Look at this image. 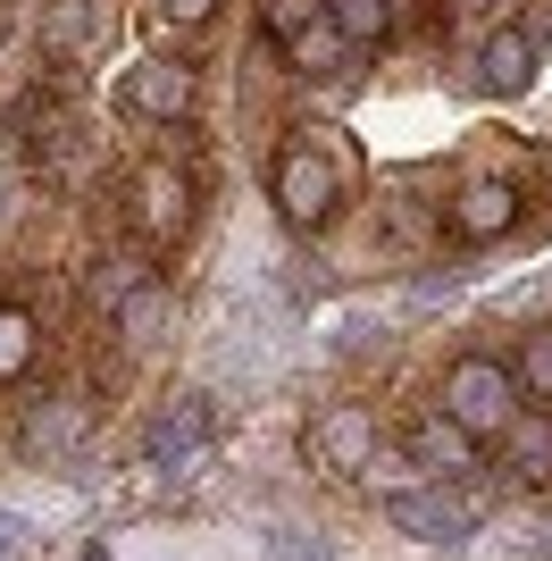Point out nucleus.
I'll return each mask as SVG.
<instances>
[{
  "label": "nucleus",
  "mask_w": 552,
  "mask_h": 561,
  "mask_svg": "<svg viewBox=\"0 0 552 561\" xmlns=\"http://www.w3.org/2000/svg\"><path fill=\"white\" fill-rule=\"evenodd\" d=\"M268 185H276V210L294 227H326L335 202H344V151L335 142H285Z\"/></svg>",
  "instance_id": "nucleus-1"
},
{
  "label": "nucleus",
  "mask_w": 552,
  "mask_h": 561,
  "mask_svg": "<svg viewBox=\"0 0 552 561\" xmlns=\"http://www.w3.org/2000/svg\"><path fill=\"white\" fill-rule=\"evenodd\" d=\"M510 394H519V377H510L503 360H485V352H460L452 369H444V420H452L460 436H503Z\"/></svg>",
  "instance_id": "nucleus-2"
},
{
  "label": "nucleus",
  "mask_w": 552,
  "mask_h": 561,
  "mask_svg": "<svg viewBox=\"0 0 552 561\" xmlns=\"http://www.w3.org/2000/svg\"><path fill=\"white\" fill-rule=\"evenodd\" d=\"M126 210H135V234H142V243H176V234L193 227V185H184V168H168V160L135 168Z\"/></svg>",
  "instance_id": "nucleus-3"
},
{
  "label": "nucleus",
  "mask_w": 552,
  "mask_h": 561,
  "mask_svg": "<svg viewBox=\"0 0 552 561\" xmlns=\"http://www.w3.org/2000/svg\"><path fill=\"white\" fill-rule=\"evenodd\" d=\"M310 461L335 469V478H360L368 461H377V411H360V402H326L319 420H310Z\"/></svg>",
  "instance_id": "nucleus-4"
},
{
  "label": "nucleus",
  "mask_w": 552,
  "mask_h": 561,
  "mask_svg": "<svg viewBox=\"0 0 552 561\" xmlns=\"http://www.w3.org/2000/svg\"><path fill=\"white\" fill-rule=\"evenodd\" d=\"M386 519H393L411 545H460L469 528H478V503H469V494H452V486H402V494L386 503Z\"/></svg>",
  "instance_id": "nucleus-5"
},
{
  "label": "nucleus",
  "mask_w": 552,
  "mask_h": 561,
  "mask_svg": "<svg viewBox=\"0 0 552 561\" xmlns=\"http://www.w3.org/2000/svg\"><path fill=\"white\" fill-rule=\"evenodd\" d=\"M193 93H202V76L184 68V59H142V68L126 76V110L160 117V126H176V117L193 110Z\"/></svg>",
  "instance_id": "nucleus-6"
},
{
  "label": "nucleus",
  "mask_w": 552,
  "mask_h": 561,
  "mask_svg": "<svg viewBox=\"0 0 552 561\" xmlns=\"http://www.w3.org/2000/svg\"><path fill=\"white\" fill-rule=\"evenodd\" d=\"M202 445H209V402L202 394H176L160 411V420H151V436H142V453H151V461H202Z\"/></svg>",
  "instance_id": "nucleus-7"
},
{
  "label": "nucleus",
  "mask_w": 552,
  "mask_h": 561,
  "mask_svg": "<svg viewBox=\"0 0 552 561\" xmlns=\"http://www.w3.org/2000/svg\"><path fill=\"white\" fill-rule=\"evenodd\" d=\"M510 218H519V193H510L503 176H478V185H460V202H452V234H469V243L510 234Z\"/></svg>",
  "instance_id": "nucleus-8"
},
{
  "label": "nucleus",
  "mask_w": 552,
  "mask_h": 561,
  "mask_svg": "<svg viewBox=\"0 0 552 561\" xmlns=\"http://www.w3.org/2000/svg\"><path fill=\"white\" fill-rule=\"evenodd\" d=\"M478 84H485V93H528V84H536V34H528V25L485 34V50H478Z\"/></svg>",
  "instance_id": "nucleus-9"
},
{
  "label": "nucleus",
  "mask_w": 552,
  "mask_h": 561,
  "mask_svg": "<svg viewBox=\"0 0 552 561\" xmlns=\"http://www.w3.org/2000/svg\"><path fill=\"white\" fill-rule=\"evenodd\" d=\"M411 453H418V469H436V478H460V469H478V436H460L444 411H427V420L411 427Z\"/></svg>",
  "instance_id": "nucleus-10"
},
{
  "label": "nucleus",
  "mask_w": 552,
  "mask_h": 561,
  "mask_svg": "<svg viewBox=\"0 0 552 561\" xmlns=\"http://www.w3.org/2000/svg\"><path fill=\"white\" fill-rule=\"evenodd\" d=\"M503 453H510L519 478L544 486V478H552V420H544V411H510V420H503Z\"/></svg>",
  "instance_id": "nucleus-11"
},
{
  "label": "nucleus",
  "mask_w": 552,
  "mask_h": 561,
  "mask_svg": "<svg viewBox=\"0 0 552 561\" xmlns=\"http://www.w3.org/2000/svg\"><path fill=\"white\" fill-rule=\"evenodd\" d=\"M25 445L43 453V461L76 453V445H84V402H50V411H34V427H25Z\"/></svg>",
  "instance_id": "nucleus-12"
},
{
  "label": "nucleus",
  "mask_w": 552,
  "mask_h": 561,
  "mask_svg": "<svg viewBox=\"0 0 552 561\" xmlns=\"http://www.w3.org/2000/svg\"><path fill=\"white\" fill-rule=\"evenodd\" d=\"M168 285H135V294H126V302H117V335H126V344H160V328H168Z\"/></svg>",
  "instance_id": "nucleus-13"
},
{
  "label": "nucleus",
  "mask_w": 552,
  "mask_h": 561,
  "mask_svg": "<svg viewBox=\"0 0 552 561\" xmlns=\"http://www.w3.org/2000/svg\"><path fill=\"white\" fill-rule=\"evenodd\" d=\"M34 344H43V328H34V310H0V386H18L25 369H34Z\"/></svg>",
  "instance_id": "nucleus-14"
},
{
  "label": "nucleus",
  "mask_w": 552,
  "mask_h": 561,
  "mask_svg": "<svg viewBox=\"0 0 552 561\" xmlns=\"http://www.w3.org/2000/svg\"><path fill=\"white\" fill-rule=\"evenodd\" d=\"M326 25L344 43H386L393 34V0H326Z\"/></svg>",
  "instance_id": "nucleus-15"
},
{
  "label": "nucleus",
  "mask_w": 552,
  "mask_h": 561,
  "mask_svg": "<svg viewBox=\"0 0 552 561\" xmlns=\"http://www.w3.org/2000/svg\"><path fill=\"white\" fill-rule=\"evenodd\" d=\"M84 34H92V0H50V9H43V50H50V59H68Z\"/></svg>",
  "instance_id": "nucleus-16"
},
{
  "label": "nucleus",
  "mask_w": 552,
  "mask_h": 561,
  "mask_svg": "<svg viewBox=\"0 0 552 561\" xmlns=\"http://www.w3.org/2000/svg\"><path fill=\"white\" fill-rule=\"evenodd\" d=\"M510 377H519L528 394H544V402H552V328H536L528 344H519V369H510Z\"/></svg>",
  "instance_id": "nucleus-17"
},
{
  "label": "nucleus",
  "mask_w": 552,
  "mask_h": 561,
  "mask_svg": "<svg viewBox=\"0 0 552 561\" xmlns=\"http://www.w3.org/2000/svg\"><path fill=\"white\" fill-rule=\"evenodd\" d=\"M319 18H326V0H268V34H276V43H294V34H310Z\"/></svg>",
  "instance_id": "nucleus-18"
},
{
  "label": "nucleus",
  "mask_w": 552,
  "mask_h": 561,
  "mask_svg": "<svg viewBox=\"0 0 552 561\" xmlns=\"http://www.w3.org/2000/svg\"><path fill=\"white\" fill-rule=\"evenodd\" d=\"M268 561H335V545L319 528H276L268 537Z\"/></svg>",
  "instance_id": "nucleus-19"
},
{
  "label": "nucleus",
  "mask_w": 552,
  "mask_h": 561,
  "mask_svg": "<svg viewBox=\"0 0 552 561\" xmlns=\"http://www.w3.org/2000/svg\"><path fill=\"white\" fill-rule=\"evenodd\" d=\"M335 43H344V34H335V25H310V34H294V43H285V50H294V68H319L326 76V59H335Z\"/></svg>",
  "instance_id": "nucleus-20"
},
{
  "label": "nucleus",
  "mask_w": 552,
  "mask_h": 561,
  "mask_svg": "<svg viewBox=\"0 0 552 561\" xmlns=\"http://www.w3.org/2000/svg\"><path fill=\"white\" fill-rule=\"evenodd\" d=\"M92 294H101V302H126V294H135V277H126V260H110V268L92 277Z\"/></svg>",
  "instance_id": "nucleus-21"
},
{
  "label": "nucleus",
  "mask_w": 552,
  "mask_h": 561,
  "mask_svg": "<svg viewBox=\"0 0 552 561\" xmlns=\"http://www.w3.org/2000/svg\"><path fill=\"white\" fill-rule=\"evenodd\" d=\"M218 0H160V18H176V25H202Z\"/></svg>",
  "instance_id": "nucleus-22"
},
{
  "label": "nucleus",
  "mask_w": 552,
  "mask_h": 561,
  "mask_svg": "<svg viewBox=\"0 0 552 561\" xmlns=\"http://www.w3.org/2000/svg\"><path fill=\"white\" fill-rule=\"evenodd\" d=\"M84 561H110V553H101V545H92V553H84Z\"/></svg>",
  "instance_id": "nucleus-23"
}]
</instances>
